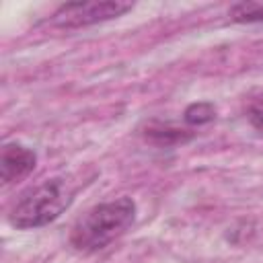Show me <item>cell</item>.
<instances>
[{"instance_id":"52a82bcc","label":"cell","mask_w":263,"mask_h":263,"mask_svg":"<svg viewBox=\"0 0 263 263\" xmlns=\"http://www.w3.org/2000/svg\"><path fill=\"white\" fill-rule=\"evenodd\" d=\"M183 117H185V123H189V125H203L216 117V109L212 103H191L185 109Z\"/></svg>"},{"instance_id":"ba28073f","label":"cell","mask_w":263,"mask_h":263,"mask_svg":"<svg viewBox=\"0 0 263 263\" xmlns=\"http://www.w3.org/2000/svg\"><path fill=\"white\" fill-rule=\"evenodd\" d=\"M249 123L257 129V132H261L263 134V103H255L251 109H249Z\"/></svg>"},{"instance_id":"6da1fadb","label":"cell","mask_w":263,"mask_h":263,"mask_svg":"<svg viewBox=\"0 0 263 263\" xmlns=\"http://www.w3.org/2000/svg\"><path fill=\"white\" fill-rule=\"evenodd\" d=\"M134 220L136 203L132 197L99 203L76 220L70 232V242L80 253H97L125 234Z\"/></svg>"},{"instance_id":"277c9868","label":"cell","mask_w":263,"mask_h":263,"mask_svg":"<svg viewBox=\"0 0 263 263\" xmlns=\"http://www.w3.org/2000/svg\"><path fill=\"white\" fill-rule=\"evenodd\" d=\"M37 164V154L16 142H10L2 148V156H0V175H2V183L10 185L14 181L25 179L27 175L33 173Z\"/></svg>"},{"instance_id":"8992f818","label":"cell","mask_w":263,"mask_h":263,"mask_svg":"<svg viewBox=\"0 0 263 263\" xmlns=\"http://www.w3.org/2000/svg\"><path fill=\"white\" fill-rule=\"evenodd\" d=\"M228 14L234 23H261L263 21V4L257 2H238L234 4Z\"/></svg>"},{"instance_id":"3957f363","label":"cell","mask_w":263,"mask_h":263,"mask_svg":"<svg viewBox=\"0 0 263 263\" xmlns=\"http://www.w3.org/2000/svg\"><path fill=\"white\" fill-rule=\"evenodd\" d=\"M127 10H132L129 2H68L62 4L55 12L51 23L60 29H80V27H88V25H97L103 21H111L117 18L121 14H125Z\"/></svg>"},{"instance_id":"7a4b0ae2","label":"cell","mask_w":263,"mask_h":263,"mask_svg":"<svg viewBox=\"0 0 263 263\" xmlns=\"http://www.w3.org/2000/svg\"><path fill=\"white\" fill-rule=\"evenodd\" d=\"M76 195V185L66 177H51L27 189L8 214V222L18 230L41 228L66 212Z\"/></svg>"},{"instance_id":"5b68a950","label":"cell","mask_w":263,"mask_h":263,"mask_svg":"<svg viewBox=\"0 0 263 263\" xmlns=\"http://www.w3.org/2000/svg\"><path fill=\"white\" fill-rule=\"evenodd\" d=\"M144 138L156 146H175V144H183L187 140L193 138L191 132L187 129H179L171 123H162V121H152L146 125Z\"/></svg>"}]
</instances>
